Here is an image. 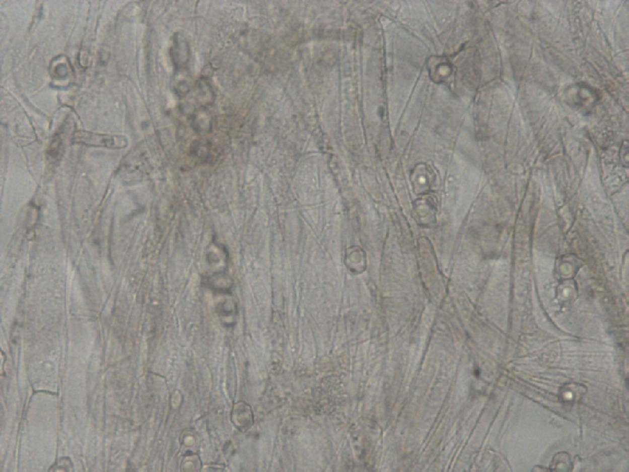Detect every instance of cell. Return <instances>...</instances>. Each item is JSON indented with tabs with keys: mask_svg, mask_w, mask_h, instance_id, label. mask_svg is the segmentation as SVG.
Instances as JSON below:
<instances>
[{
	"mask_svg": "<svg viewBox=\"0 0 629 472\" xmlns=\"http://www.w3.org/2000/svg\"><path fill=\"white\" fill-rule=\"evenodd\" d=\"M72 141L75 144L86 146L111 149H123L127 145V139L124 137L92 132L86 130H78L75 132L73 136Z\"/></svg>",
	"mask_w": 629,
	"mask_h": 472,
	"instance_id": "1",
	"label": "cell"
},
{
	"mask_svg": "<svg viewBox=\"0 0 629 472\" xmlns=\"http://www.w3.org/2000/svg\"><path fill=\"white\" fill-rule=\"evenodd\" d=\"M208 283L211 286L213 287L214 289L217 290V291H223L225 292L228 291L230 289L232 285V280L225 276V274L221 273H217L211 279H209Z\"/></svg>",
	"mask_w": 629,
	"mask_h": 472,
	"instance_id": "2",
	"label": "cell"
},
{
	"mask_svg": "<svg viewBox=\"0 0 629 472\" xmlns=\"http://www.w3.org/2000/svg\"><path fill=\"white\" fill-rule=\"evenodd\" d=\"M73 467L74 466L69 458L62 457L51 467L49 471H72Z\"/></svg>",
	"mask_w": 629,
	"mask_h": 472,
	"instance_id": "3",
	"label": "cell"
}]
</instances>
